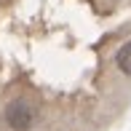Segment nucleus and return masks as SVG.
<instances>
[{
  "mask_svg": "<svg viewBox=\"0 0 131 131\" xmlns=\"http://www.w3.org/2000/svg\"><path fill=\"white\" fill-rule=\"evenodd\" d=\"M118 67H121L123 75H131V43H126L118 51Z\"/></svg>",
  "mask_w": 131,
  "mask_h": 131,
  "instance_id": "2",
  "label": "nucleus"
},
{
  "mask_svg": "<svg viewBox=\"0 0 131 131\" xmlns=\"http://www.w3.org/2000/svg\"><path fill=\"white\" fill-rule=\"evenodd\" d=\"M5 123L14 131H29L35 123V107L24 102V99H16L5 107Z\"/></svg>",
  "mask_w": 131,
  "mask_h": 131,
  "instance_id": "1",
  "label": "nucleus"
}]
</instances>
